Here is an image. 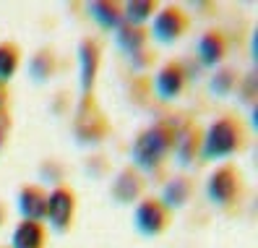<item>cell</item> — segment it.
<instances>
[{
  "instance_id": "603a6c76",
  "label": "cell",
  "mask_w": 258,
  "mask_h": 248,
  "mask_svg": "<svg viewBox=\"0 0 258 248\" xmlns=\"http://www.w3.org/2000/svg\"><path fill=\"white\" fill-rule=\"evenodd\" d=\"M3 222H6V207L0 204V225H3Z\"/></svg>"
},
{
  "instance_id": "7402d4cb",
  "label": "cell",
  "mask_w": 258,
  "mask_h": 248,
  "mask_svg": "<svg viewBox=\"0 0 258 248\" xmlns=\"http://www.w3.org/2000/svg\"><path fill=\"white\" fill-rule=\"evenodd\" d=\"M11 126V115H8V97H6V86H0V133H6Z\"/></svg>"
},
{
  "instance_id": "5b68a950",
  "label": "cell",
  "mask_w": 258,
  "mask_h": 248,
  "mask_svg": "<svg viewBox=\"0 0 258 248\" xmlns=\"http://www.w3.org/2000/svg\"><path fill=\"white\" fill-rule=\"evenodd\" d=\"M133 225L141 235L154 238L167 230L170 225V209H167L159 199H141L133 209Z\"/></svg>"
},
{
  "instance_id": "5bb4252c",
  "label": "cell",
  "mask_w": 258,
  "mask_h": 248,
  "mask_svg": "<svg viewBox=\"0 0 258 248\" xmlns=\"http://www.w3.org/2000/svg\"><path fill=\"white\" fill-rule=\"evenodd\" d=\"M47 232L42 222H19L11 235V248H44Z\"/></svg>"
},
{
  "instance_id": "9c48e42d",
  "label": "cell",
  "mask_w": 258,
  "mask_h": 248,
  "mask_svg": "<svg viewBox=\"0 0 258 248\" xmlns=\"http://www.w3.org/2000/svg\"><path fill=\"white\" fill-rule=\"evenodd\" d=\"M99 60H102V53H99V42L92 39V37H86L81 39L79 44V81H81V91H84V97L92 94V89L97 84V73H99Z\"/></svg>"
},
{
  "instance_id": "52a82bcc",
  "label": "cell",
  "mask_w": 258,
  "mask_h": 248,
  "mask_svg": "<svg viewBox=\"0 0 258 248\" xmlns=\"http://www.w3.org/2000/svg\"><path fill=\"white\" fill-rule=\"evenodd\" d=\"M185 84H188V71H185L183 63H177V60H167V63L154 73V91L164 102L177 100L183 94Z\"/></svg>"
},
{
  "instance_id": "6da1fadb",
  "label": "cell",
  "mask_w": 258,
  "mask_h": 248,
  "mask_svg": "<svg viewBox=\"0 0 258 248\" xmlns=\"http://www.w3.org/2000/svg\"><path fill=\"white\" fill-rule=\"evenodd\" d=\"M172 138H175V128L167 123H154L146 131H141L136 136V141L131 146V160L139 170H159L164 157L172 152Z\"/></svg>"
},
{
  "instance_id": "8992f818",
  "label": "cell",
  "mask_w": 258,
  "mask_h": 248,
  "mask_svg": "<svg viewBox=\"0 0 258 248\" xmlns=\"http://www.w3.org/2000/svg\"><path fill=\"white\" fill-rule=\"evenodd\" d=\"M73 131L81 141H102L107 133V120L104 115L94 107L92 97H84L79 110H76V120H73Z\"/></svg>"
},
{
  "instance_id": "cb8c5ba5",
  "label": "cell",
  "mask_w": 258,
  "mask_h": 248,
  "mask_svg": "<svg viewBox=\"0 0 258 248\" xmlns=\"http://www.w3.org/2000/svg\"><path fill=\"white\" fill-rule=\"evenodd\" d=\"M3 141H6V133H0V149H3Z\"/></svg>"
},
{
  "instance_id": "ffe728a7",
  "label": "cell",
  "mask_w": 258,
  "mask_h": 248,
  "mask_svg": "<svg viewBox=\"0 0 258 248\" xmlns=\"http://www.w3.org/2000/svg\"><path fill=\"white\" fill-rule=\"evenodd\" d=\"M55 68H57V63H55V53L52 50H39L32 58V63H29V73H32L34 81H47L50 76L55 73Z\"/></svg>"
},
{
  "instance_id": "ba28073f",
  "label": "cell",
  "mask_w": 258,
  "mask_h": 248,
  "mask_svg": "<svg viewBox=\"0 0 258 248\" xmlns=\"http://www.w3.org/2000/svg\"><path fill=\"white\" fill-rule=\"evenodd\" d=\"M73 217H76V193L66 185H55L52 193L47 196V217L50 225L55 230H68L73 225Z\"/></svg>"
},
{
  "instance_id": "7c38bea8",
  "label": "cell",
  "mask_w": 258,
  "mask_h": 248,
  "mask_svg": "<svg viewBox=\"0 0 258 248\" xmlns=\"http://www.w3.org/2000/svg\"><path fill=\"white\" fill-rule=\"evenodd\" d=\"M227 55V37L222 32H206L196 44V58L204 68L219 66Z\"/></svg>"
},
{
  "instance_id": "2e32d148",
  "label": "cell",
  "mask_w": 258,
  "mask_h": 248,
  "mask_svg": "<svg viewBox=\"0 0 258 248\" xmlns=\"http://www.w3.org/2000/svg\"><path fill=\"white\" fill-rule=\"evenodd\" d=\"M89 16H92L102 29H107V32H115V29L123 26V6L117 3H104V0H94V3L86 6Z\"/></svg>"
},
{
  "instance_id": "44dd1931",
  "label": "cell",
  "mask_w": 258,
  "mask_h": 248,
  "mask_svg": "<svg viewBox=\"0 0 258 248\" xmlns=\"http://www.w3.org/2000/svg\"><path fill=\"white\" fill-rule=\"evenodd\" d=\"M235 86H237V76H235L232 68H222V71L214 73V79H211V91H214V94H219V97L232 94Z\"/></svg>"
},
{
  "instance_id": "d6986e66",
  "label": "cell",
  "mask_w": 258,
  "mask_h": 248,
  "mask_svg": "<svg viewBox=\"0 0 258 248\" xmlns=\"http://www.w3.org/2000/svg\"><path fill=\"white\" fill-rule=\"evenodd\" d=\"M157 11H159V6L151 3V0H133V3H125L123 6V24L144 26V21L154 19Z\"/></svg>"
},
{
  "instance_id": "9a60e30c",
  "label": "cell",
  "mask_w": 258,
  "mask_h": 248,
  "mask_svg": "<svg viewBox=\"0 0 258 248\" xmlns=\"http://www.w3.org/2000/svg\"><path fill=\"white\" fill-rule=\"evenodd\" d=\"M115 42L117 47L123 50L125 55H139V53H146V42H149V32L144 26H131V24H123L120 29H115Z\"/></svg>"
},
{
  "instance_id": "7a4b0ae2",
  "label": "cell",
  "mask_w": 258,
  "mask_h": 248,
  "mask_svg": "<svg viewBox=\"0 0 258 248\" xmlns=\"http://www.w3.org/2000/svg\"><path fill=\"white\" fill-rule=\"evenodd\" d=\"M245 144V128L232 115L217 118L201 136V157L204 160H227Z\"/></svg>"
},
{
  "instance_id": "8fae6325",
  "label": "cell",
  "mask_w": 258,
  "mask_h": 248,
  "mask_svg": "<svg viewBox=\"0 0 258 248\" xmlns=\"http://www.w3.org/2000/svg\"><path fill=\"white\" fill-rule=\"evenodd\" d=\"M19 212L26 222H42L47 217V193L39 185H24L19 191Z\"/></svg>"
},
{
  "instance_id": "277c9868",
  "label": "cell",
  "mask_w": 258,
  "mask_h": 248,
  "mask_svg": "<svg viewBox=\"0 0 258 248\" xmlns=\"http://www.w3.org/2000/svg\"><path fill=\"white\" fill-rule=\"evenodd\" d=\"M188 26H190V19H188V13H185L183 8L164 6L162 11L154 13V24H151L149 37H154L157 42L170 44V42H175V39L183 37V34L188 32Z\"/></svg>"
},
{
  "instance_id": "4fadbf2b",
  "label": "cell",
  "mask_w": 258,
  "mask_h": 248,
  "mask_svg": "<svg viewBox=\"0 0 258 248\" xmlns=\"http://www.w3.org/2000/svg\"><path fill=\"white\" fill-rule=\"evenodd\" d=\"M172 152H175V160L180 165H190L196 160V154H201V133H199V128H193V126L175 128Z\"/></svg>"
},
{
  "instance_id": "3957f363",
  "label": "cell",
  "mask_w": 258,
  "mask_h": 248,
  "mask_svg": "<svg viewBox=\"0 0 258 248\" xmlns=\"http://www.w3.org/2000/svg\"><path fill=\"white\" fill-rule=\"evenodd\" d=\"M240 191H242V185H240V173L232 167V165H219L214 173L209 175L206 180V196L209 201L214 207H232L235 201L240 199Z\"/></svg>"
},
{
  "instance_id": "30bf717a",
  "label": "cell",
  "mask_w": 258,
  "mask_h": 248,
  "mask_svg": "<svg viewBox=\"0 0 258 248\" xmlns=\"http://www.w3.org/2000/svg\"><path fill=\"white\" fill-rule=\"evenodd\" d=\"M110 193L117 204H133V201H139L144 193V178L139 175V170L123 167L115 175V180L110 185Z\"/></svg>"
},
{
  "instance_id": "ac0fdd59",
  "label": "cell",
  "mask_w": 258,
  "mask_h": 248,
  "mask_svg": "<svg viewBox=\"0 0 258 248\" xmlns=\"http://www.w3.org/2000/svg\"><path fill=\"white\" fill-rule=\"evenodd\" d=\"M21 66V50L16 42H0V86H6Z\"/></svg>"
},
{
  "instance_id": "e0dca14e",
  "label": "cell",
  "mask_w": 258,
  "mask_h": 248,
  "mask_svg": "<svg viewBox=\"0 0 258 248\" xmlns=\"http://www.w3.org/2000/svg\"><path fill=\"white\" fill-rule=\"evenodd\" d=\"M190 193H193V183L188 178H183V175H177L172 180H167V185L162 188V199L159 201L172 212V209L185 207L188 201H190Z\"/></svg>"
}]
</instances>
